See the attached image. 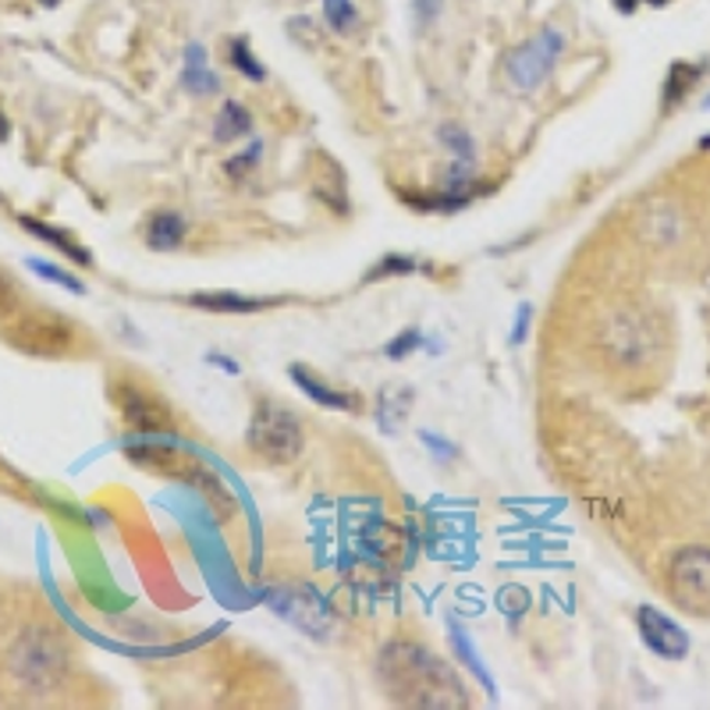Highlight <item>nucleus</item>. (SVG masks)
Masks as SVG:
<instances>
[{
  "mask_svg": "<svg viewBox=\"0 0 710 710\" xmlns=\"http://www.w3.org/2000/svg\"><path fill=\"white\" fill-rule=\"evenodd\" d=\"M437 136H441L444 146H451V153H454V160H459V163H466V168H472V163H477V142H472L469 132L454 129V124H444V129L437 132Z\"/></svg>",
  "mask_w": 710,
  "mask_h": 710,
  "instance_id": "20",
  "label": "nucleus"
},
{
  "mask_svg": "<svg viewBox=\"0 0 710 710\" xmlns=\"http://www.w3.org/2000/svg\"><path fill=\"white\" fill-rule=\"evenodd\" d=\"M597 344L614 367H640V362L658 352V327L640 309L614 306L597 327Z\"/></svg>",
  "mask_w": 710,
  "mask_h": 710,
  "instance_id": "5",
  "label": "nucleus"
},
{
  "mask_svg": "<svg viewBox=\"0 0 710 710\" xmlns=\"http://www.w3.org/2000/svg\"><path fill=\"white\" fill-rule=\"evenodd\" d=\"M196 309H207V313H260V309L278 306L281 299H252V296H234V291H196L186 299Z\"/></svg>",
  "mask_w": 710,
  "mask_h": 710,
  "instance_id": "12",
  "label": "nucleus"
},
{
  "mask_svg": "<svg viewBox=\"0 0 710 710\" xmlns=\"http://www.w3.org/2000/svg\"><path fill=\"white\" fill-rule=\"evenodd\" d=\"M668 593L682 611L710 618V548H686L668 561Z\"/></svg>",
  "mask_w": 710,
  "mask_h": 710,
  "instance_id": "7",
  "label": "nucleus"
},
{
  "mask_svg": "<svg viewBox=\"0 0 710 710\" xmlns=\"http://www.w3.org/2000/svg\"><path fill=\"white\" fill-rule=\"evenodd\" d=\"M323 22L338 36H352L359 29V8L356 0H323Z\"/></svg>",
  "mask_w": 710,
  "mask_h": 710,
  "instance_id": "19",
  "label": "nucleus"
},
{
  "mask_svg": "<svg viewBox=\"0 0 710 710\" xmlns=\"http://www.w3.org/2000/svg\"><path fill=\"white\" fill-rule=\"evenodd\" d=\"M260 153H263V142H252L242 157L228 160V168H224V171H228L231 178H246V174H249V171H252V168H257V163H260Z\"/></svg>",
  "mask_w": 710,
  "mask_h": 710,
  "instance_id": "26",
  "label": "nucleus"
},
{
  "mask_svg": "<svg viewBox=\"0 0 710 710\" xmlns=\"http://www.w3.org/2000/svg\"><path fill=\"white\" fill-rule=\"evenodd\" d=\"M420 4H423V8H427V0H420Z\"/></svg>",
  "mask_w": 710,
  "mask_h": 710,
  "instance_id": "34",
  "label": "nucleus"
},
{
  "mask_svg": "<svg viewBox=\"0 0 710 710\" xmlns=\"http://www.w3.org/2000/svg\"><path fill=\"white\" fill-rule=\"evenodd\" d=\"M26 263H29L43 281L58 284V288H64V291H76V296H86V284H82L76 274H68V270H61L58 263H47V260H26Z\"/></svg>",
  "mask_w": 710,
  "mask_h": 710,
  "instance_id": "21",
  "label": "nucleus"
},
{
  "mask_svg": "<svg viewBox=\"0 0 710 710\" xmlns=\"http://www.w3.org/2000/svg\"><path fill=\"white\" fill-rule=\"evenodd\" d=\"M246 444L267 466H291L306 448V430L291 409L278 402H260L249 420Z\"/></svg>",
  "mask_w": 710,
  "mask_h": 710,
  "instance_id": "4",
  "label": "nucleus"
},
{
  "mask_svg": "<svg viewBox=\"0 0 710 710\" xmlns=\"http://www.w3.org/2000/svg\"><path fill=\"white\" fill-rule=\"evenodd\" d=\"M288 377L296 380V384L313 398L317 406L323 409H338V412H359L362 409V398L359 394H349V391H334L327 380L313 377L306 367H288Z\"/></svg>",
  "mask_w": 710,
  "mask_h": 710,
  "instance_id": "11",
  "label": "nucleus"
},
{
  "mask_svg": "<svg viewBox=\"0 0 710 710\" xmlns=\"http://www.w3.org/2000/svg\"><path fill=\"white\" fill-rule=\"evenodd\" d=\"M561 53H566V32L554 29V26H543L533 40L519 43L516 50H508L504 58V79L519 93H533L548 76L554 71V64L561 61Z\"/></svg>",
  "mask_w": 710,
  "mask_h": 710,
  "instance_id": "6",
  "label": "nucleus"
},
{
  "mask_svg": "<svg viewBox=\"0 0 710 710\" xmlns=\"http://www.w3.org/2000/svg\"><path fill=\"white\" fill-rule=\"evenodd\" d=\"M420 344H423V334L420 331H416V327H406V331L402 334H398L394 341H388V349H384V356L388 359H406V356H412L416 349H420Z\"/></svg>",
  "mask_w": 710,
  "mask_h": 710,
  "instance_id": "24",
  "label": "nucleus"
},
{
  "mask_svg": "<svg viewBox=\"0 0 710 710\" xmlns=\"http://www.w3.org/2000/svg\"><path fill=\"white\" fill-rule=\"evenodd\" d=\"M420 441H423V448L433 454L437 462H454V459H459V448L448 444V437H437L433 430H420Z\"/></svg>",
  "mask_w": 710,
  "mask_h": 710,
  "instance_id": "25",
  "label": "nucleus"
},
{
  "mask_svg": "<svg viewBox=\"0 0 710 710\" xmlns=\"http://www.w3.org/2000/svg\"><path fill=\"white\" fill-rule=\"evenodd\" d=\"M640 4H664V0H614V8L622 14H632Z\"/></svg>",
  "mask_w": 710,
  "mask_h": 710,
  "instance_id": "29",
  "label": "nucleus"
},
{
  "mask_svg": "<svg viewBox=\"0 0 710 710\" xmlns=\"http://www.w3.org/2000/svg\"><path fill=\"white\" fill-rule=\"evenodd\" d=\"M377 676L391 703L398 707H430V710L469 707V693L459 671L420 643L409 640L388 643L377 658Z\"/></svg>",
  "mask_w": 710,
  "mask_h": 710,
  "instance_id": "1",
  "label": "nucleus"
},
{
  "mask_svg": "<svg viewBox=\"0 0 710 710\" xmlns=\"http://www.w3.org/2000/svg\"><path fill=\"white\" fill-rule=\"evenodd\" d=\"M43 4H47V8H53V4H58V0H43Z\"/></svg>",
  "mask_w": 710,
  "mask_h": 710,
  "instance_id": "32",
  "label": "nucleus"
},
{
  "mask_svg": "<svg viewBox=\"0 0 710 710\" xmlns=\"http://www.w3.org/2000/svg\"><path fill=\"white\" fill-rule=\"evenodd\" d=\"M530 306H519V320H516V331H512V344H522L526 341V331H530Z\"/></svg>",
  "mask_w": 710,
  "mask_h": 710,
  "instance_id": "27",
  "label": "nucleus"
},
{
  "mask_svg": "<svg viewBox=\"0 0 710 710\" xmlns=\"http://www.w3.org/2000/svg\"><path fill=\"white\" fill-rule=\"evenodd\" d=\"M71 676V650L64 636L47 626L32 622L8 643L4 653V679L11 693L26 700H43L68 682Z\"/></svg>",
  "mask_w": 710,
  "mask_h": 710,
  "instance_id": "2",
  "label": "nucleus"
},
{
  "mask_svg": "<svg viewBox=\"0 0 710 710\" xmlns=\"http://www.w3.org/2000/svg\"><path fill=\"white\" fill-rule=\"evenodd\" d=\"M636 629H640L643 643L658 653L664 661H682L689 653V636L679 622H671V618L658 608H636Z\"/></svg>",
  "mask_w": 710,
  "mask_h": 710,
  "instance_id": "10",
  "label": "nucleus"
},
{
  "mask_svg": "<svg viewBox=\"0 0 710 710\" xmlns=\"http://www.w3.org/2000/svg\"><path fill=\"white\" fill-rule=\"evenodd\" d=\"M228 61H231L234 71H242L249 82H263L267 79V68L257 61V53H252L246 36H234V40L228 43Z\"/></svg>",
  "mask_w": 710,
  "mask_h": 710,
  "instance_id": "18",
  "label": "nucleus"
},
{
  "mask_svg": "<svg viewBox=\"0 0 710 710\" xmlns=\"http://www.w3.org/2000/svg\"><path fill=\"white\" fill-rule=\"evenodd\" d=\"M0 139H8V118H4V111H0Z\"/></svg>",
  "mask_w": 710,
  "mask_h": 710,
  "instance_id": "30",
  "label": "nucleus"
},
{
  "mask_svg": "<svg viewBox=\"0 0 710 710\" xmlns=\"http://www.w3.org/2000/svg\"><path fill=\"white\" fill-rule=\"evenodd\" d=\"M267 608L278 618H284L288 626H296L299 632H306L309 640L327 643L338 632V614L313 582L306 579H291V582H274L267 593Z\"/></svg>",
  "mask_w": 710,
  "mask_h": 710,
  "instance_id": "3",
  "label": "nucleus"
},
{
  "mask_svg": "<svg viewBox=\"0 0 710 710\" xmlns=\"http://www.w3.org/2000/svg\"><path fill=\"white\" fill-rule=\"evenodd\" d=\"M181 86L189 89L192 97H210L221 89V82H217V76L210 71L207 64V50L199 43H189L186 47V68H181Z\"/></svg>",
  "mask_w": 710,
  "mask_h": 710,
  "instance_id": "15",
  "label": "nucleus"
},
{
  "mask_svg": "<svg viewBox=\"0 0 710 710\" xmlns=\"http://www.w3.org/2000/svg\"><path fill=\"white\" fill-rule=\"evenodd\" d=\"M124 459L136 462L146 472L189 480L192 487L207 472V466H199L186 448H178L174 441H163V433H136L132 441H124Z\"/></svg>",
  "mask_w": 710,
  "mask_h": 710,
  "instance_id": "8",
  "label": "nucleus"
},
{
  "mask_svg": "<svg viewBox=\"0 0 710 710\" xmlns=\"http://www.w3.org/2000/svg\"><path fill=\"white\" fill-rule=\"evenodd\" d=\"M703 76V64H671L668 82H664V111L668 107H679L689 93V86H697Z\"/></svg>",
  "mask_w": 710,
  "mask_h": 710,
  "instance_id": "17",
  "label": "nucleus"
},
{
  "mask_svg": "<svg viewBox=\"0 0 710 710\" xmlns=\"http://www.w3.org/2000/svg\"><path fill=\"white\" fill-rule=\"evenodd\" d=\"M249 132H252V114L246 111L242 103L224 100L221 114H217V121H213V139L217 142H231V139H242Z\"/></svg>",
  "mask_w": 710,
  "mask_h": 710,
  "instance_id": "16",
  "label": "nucleus"
},
{
  "mask_svg": "<svg viewBox=\"0 0 710 710\" xmlns=\"http://www.w3.org/2000/svg\"><path fill=\"white\" fill-rule=\"evenodd\" d=\"M703 150H710V139H703Z\"/></svg>",
  "mask_w": 710,
  "mask_h": 710,
  "instance_id": "33",
  "label": "nucleus"
},
{
  "mask_svg": "<svg viewBox=\"0 0 710 710\" xmlns=\"http://www.w3.org/2000/svg\"><path fill=\"white\" fill-rule=\"evenodd\" d=\"M207 362H210V367L217 362V367H221V370H228V373H242V367H239V362H234V359H224L221 352H210V356H207Z\"/></svg>",
  "mask_w": 710,
  "mask_h": 710,
  "instance_id": "28",
  "label": "nucleus"
},
{
  "mask_svg": "<svg viewBox=\"0 0 710 710\" xmlns=\"http://www.w3.org/2000/svg\"><path fill=\"white\" fill-rule=\"evenodd\" d=\"M0 299H4V278H0Z\"/></svg>",
  "mask_w": 710,
  "mask_h": 710,
  "instance_id": "31",
  "label": "nucleus"
},
{
  "mask_svg": "<svg viewBox=\"0 0 710 710\" xmlns=\"http://www.w3.org/2000/svg\"><path fill=\"white\" fill-rule=\"evenodd\" d=\"M416 270V260L409 257H384L380 263H373V270L367 274V281H377V278H406Z\"/></svg>",
  "mask_w": 710,
  "mask_h": 710,
  "instance_id": "23",
  "label": "nucleus"
},
{
  "mask_svg": "<svg viewBox=\"0 0 710 710\" xmlns=\"http://www.w3.org/2000/svg\"><path fill=\"white\" fill-rule=\"evenodd\" d=\"M111 394H114L121 420L129 423L132 433H171L174 416L153 391L139 388L136 380H118Z\"/></svg>",
  "mask_w": 710,
  "mask_h": 710,
  "instance_id": "9",
  "label": "nucleus"
},
{
  "mask_svg": "<svg viewBox=\"0 0 710 710\" xmlns=\"http://www.w3.org/2000/svg\"><path fill=\"white\" fill-rule=\"evenodd\" d=\"M186 217L174 213V210H160L153 213L150 221H146V246L157 249V252H168V249H178L181 239H186Z\"/></svg>",
  "mask_w": 710,
  "mask_h": 710,
  "instance_id": "14",
  "label": "nucleus"
},
{
  "mask_svg": "<svg viewBox=\"0 0 710 710\" xmlns=\"http://www.w3.org/2000/svg\"><path fill=\"white\" fill-rule=\"evenodd\" d=\"M406 406H409V391H402V394H380V416H377L380 427H384L388 433H394Z\"/></svg>",
  "mask_w": 710,
  "mask_h": 710,
  "instance_id": "22",
  "label": "nucleus"
},
{
  "mask_svg": "<svg viewBox=\"0 0 710 710\" xmlns=\"http://www.w3.org/2000/svg\"><path fill=\"white\" fill-rule=\"evenodd\" d=\"M18 224H22L29 234H36V239H40V242L53 246V249H58L61 257H68L71 263H79V267H89V263H93V257H89V249H82L76 239H71L68 231L53 228V224H47V221H36V217H29V213L18 217Z\"/></svg>",
  "mask_w": 710,
  "mask_h": 710,
  "instance_id": "13",
  "label": "nucleus"
}]
</instances>
